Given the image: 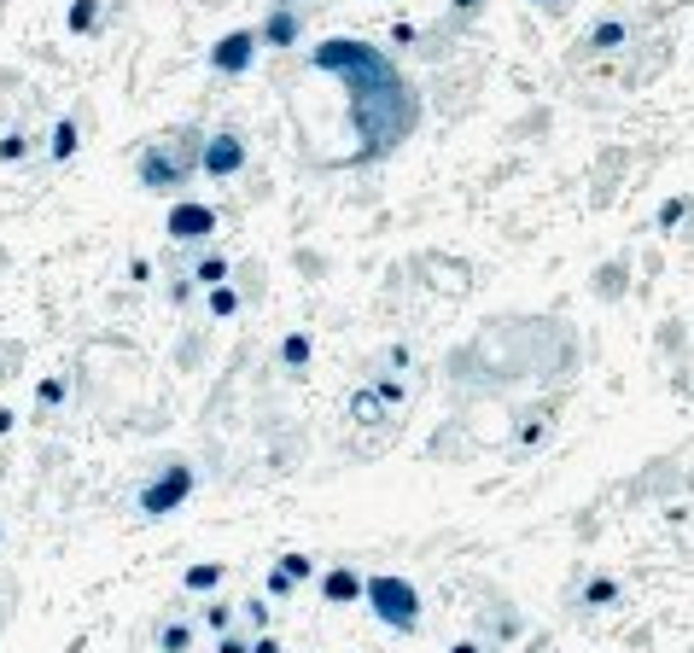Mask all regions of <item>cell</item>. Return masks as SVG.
Returning a JSON list of instances; mask_svg holds the SVG:
<instances>
[{
    "label": "cell",
    "mask_w": 694,
    "mask_h": 653,
    "mask_svg": "<svg viewBox=\"0 0 694 653\" xmlns=\"http://www.w3.org/2000/svg\"><path fill=\"white\" fill-rule=\"evenodd\" d=\"M222 222H216V210L210 205H170V240H187V245H199V240H210Z\"/></svg>",
    "instance_id": "obj_6"
},
{
    "label": "cell",
    "mask_w": 694,
    "mask_h": 653,
    "mask_svg": "<svg viewBox=\"0 0 694 653\" xmlns=\"http://www.w3.org/2000/svg\"><path fill=\"white\" fill-rule=\"evenodd\" d=\"M222 578H228V566H222V560H199V566H187V589H193V595L222 589Z\"/></svg>",
    "instance_id": "obj_11"
},
{
    "label": "cell",
    "mask_w": 694,
    "mask_h": 653,
    "mask_svg": "<svg viewBox=\"0 0 694 653\" xmlns=\"http://www.w3.org/2000/svg\"><path fill=\"white\" fill-rule=\"evenodd\" d=\"M199 170L205 175H240L245 170V140L240 135H210L205 146H199Z\"/></svg>",
    "instance_id": "obj_5"
},
{
    "label": "cell",
    "mask_w": 694,
    "mask_h": 653,
    "mask_svg": "<svg viewBox=\"0 0 694 653\" xmlns=\"http://www.w3.org/2000/svg\"><path fill=\"white\" fill-rule=\"evenodd\" d=\"M362 601H368V613L385 624V630H415L420 624V589L409 578H397V572H374V578H362Z\"/></svg>",
    "instance_id": "obj_2"
},
{
    "label": "cell",
    "mask_w": 694,
    "mask_h": 653,
    "mask_svg": "<svg viewBox=\"0 0 694 653\" xmlns=\"http://www.w3.org/2000/svg\"><path fill=\"white\" fill-rule=\"evenodd\" d=\"M228 275H234V269H228V257H222V251L199 257V269H193V280H199V286H210V292H216V286H228Z\"/></svg>",
    "instance_id": "obj_13"
},
{
    "label": "cell",
    "mask_w": 694,
    "mask_h": 653,
    "mask_svg": "<svg viewBox=\"0 0 694 653\" xmlns=\"http://www.w3.org/2000/svg\"><path fill=\"white\" fill-rule=\"evenodd\" d=\"M310 59H315V70H333V76L350 82V123H356V135H362V158H380L397 140L415 135L420 100L380 47L339 35V41H321Z\"/></svg>",
    "instance_id": "obj_1"
},
{
    "label": "cell",
    "mask_w": 694,
    "mask_h": 653,
    "mask_svg": "<svg viewBox=\"0 0 694 653\" xmlns=\"http://www.w3.org/2000/svg\"><path fill=\"white\" fill-rule=\"evenodd\" d=\"M251 653H280V642L269 636V630H263V636H251Z\"/></svg>",
    "instance_id": "obj_28"
},
{
    "label": "cell",
    "mask_w": 694,
    "mask_h": 653,
    "mask_svg": "<svg viewBox=\"0 0 694 653\" xmlns=\"http://www.w3.org/2000/svg\"><path fill=\"white\" fill-rule=\"evenodd\" d=\"M76 152V123H59L53 129V158H70Z\"/></svg>",
    "instance_id": "obj_21"
},
{
    "label": "cell",
    "mask_w": 694,
    "mask_h": 653,
    "mask_svg": "<svg viewBox=\"0 0 694 653\" xmlns=\"http://www.w3.org/2000/svg\"><path fill=\"white\" fill-rule=\"evenodd\" d=\"M310 356H315L310 333H286V339H280V362H286L292 374H304V368H310Z\"/></svg>",
    "instance_id": "obj_12"
},
{
    "label": "cell",
    "mask_w": 694,
    "mask_h": 653,
    "mask_svg": "<svg viewBox=\"0 0 694 653\" xmlns=\"http://www.w3.org/2000/svg\"><path fill=\"white\" fill-rule=\"evenodd\" d=\"M199 619H205V630H210V636H228V630H234V607H222V601H210V607L199 613Z\"/></svg>",
    "instance_id": "obj_16"
},
{
    "label": "cell",
    "mask_w": 694,
    "mask_h": 653,
    "mask_svg": "<svg viewBox=\"0 0 694 653\" xmlns=\"http://www.w3.org/2000/svg\"><path fill=\"white\" fill-rule=\"evenodd\" d=\"M216 653H251V636L228 630V636H216Z\"/></svg>",
    "instance_id": "obj_24"
},
{
    "label": "cell",
    "mask_w": 694,
    "mask_h": 653,
    "mask_svg": "<svg viewBox=\"0 0 694 653\" xmlns=\"http://www.w3.org/2000/svg\"><path fill=\"white\" fill-rule=\"evenodd\" d=\"M298 6H304V0H280L275 12H269V24L257 30V41H263V47H292V41L304 35V12H298Z\"/></svg>",
    "instance_id": "obj_7"
},
{
    "label": "cell",
    "mask_w": 694,
    "mask_h": 653,
    "mask_svg": "<svg viewBox=\"0 0 694 653\" xmlns=\"http://www.w3.org/2000/svg\"><path fill=\"white\" fill-rule=\"evenodd\" d=\"M520 438H525V444H537V438H549V420H543V414H531V420L520 426Z\"/></svg>",
    "instance_id": "obj_26"
},
{
    "label": "cell",
    "mask_w": 694,
    "mask_h": 653,
    "mask_svg": "<svg viewBox=\"0 0 694 653\" xmlns=\"http://www.w3.org/2000/svg\"><path fill=\"white\" fill-rule=\"evenodd\" d=\"M321 601H327V607H350V601H362V572H356V566H333V572L321 578Z\"/></svg>",
    "instance_id": "obj_9"
},
{
    "label": "cell",
    "mask_w": 694,
    "mask_h": 653,
    "mask_svg": "<svg viewBox=\"0 0 694 653\" xmlns=\"http://www.w3.org/2000/svg\"><path fill=\"white\" fill-rule=\"evenodd\" d=\"M455 12H479V0H455Z\"/></svg>",
    "instance_id": "obj_30"
},
{
    "label": "cell",
    "mask_w": 694,
    "mask_h": 653,
    "mask_svg": "<svg viewBox=\"0 0 694 653\" xmlns=\"http://www.w3.org/2000/svg\"><path fill=\"white\" fill-rule=\"evenodd\" d=\"M683 216H689V199H665L660 205V228H677Z\"/></svg>",
    "instance_id": "obj_22"
},
{
    "label": "cell",
    "mask_w": 694,
    "mask_h": 653,
    "mask_svg": "<svg viewBox=\"0 0 694 653\" xmlns=\"http://www.w3.org/2000/svg\"><path fill=\"white\" fill-rule=\"evenodd\" d=\"M187 496H193V467H187V461H170L158 479L140 490V514H146V519H164V514H175Z\"/></svg>",
    "instance_id": "obj_4"
},
{
    "label": "cell",
    "mask_w": 694,
    "mask_h": 653,
    "mask_svg": "<svg viewBox=\"0 0 694 653\" xmlns=\"http://www.w3.org/2000/svg\"><path fill=\"white\" fill-rule=\"evenodd\" d=\"M619 595H625V584H619V578H607V572H601V578H590V584H584V607H613V601H619Z\"/></svg>",
    "instance_id": "obj_14"
},
{
    "label": "cell",
    "mask_w": 694,
    "mask_h": 653,
    "mask_svg": "<svg viewBox=\"0 0 694 653\" xmlns=\"http://www.w3.org/2000/svg\"><path fill=\"white\" fill-rule=\"evenodd\" d=\"M70 30H94V0H76V12H70Z\"/></svg>",
    "instance_id": "obj_25"
},
{
    "label": "cell",
    "mask_w": 694,
    "mask_h": 653,
    "mask_svg": "<svg viewBox=\"0 0 694 653\" xmlns=\"http://www.w3.org/2000/svg\"><path fill=\"white\" fill-rule=\"evenodd\" d=\"M292 589H298V584H292L286 572H269V595H292Z\"/></svg>",
    "instance_id": "obj_27"
},
{
    "label": "cell",
    "mask_w": 694,
    "mask_h": 653,
    "mask_svg": "<svg viewBox=\"0 0 694 653\" xmlns=\"http://www.w3.org/2000/svg\"><path fill=\"white\" fill-rule=\"evenodd\" d=\"M158 648H164V653H193V624L170 619L164 630H158Z\"/></svg>",
    "instance_id": "obj_15"
},
{
    "label": "cell",
    "mask_w": 694,
    "mask_h": 653,
    "mask_svg": "<svg viewBox=\"0 0 694 653\" xmlns=\"http://www.w3.org/2000/svg\"><path fill=\"white\" fill-rule=\"evenodd\" d=\"M537 6H566V0H537Z\"/></svg>",
    "instance_id": "obj_31"
},
{
    "label": "cell",
    "mask_w": 694,
    "mask_h": 653,
    "mask_svg": "<svg viewBox=\"0 0 694 653\" xmlns=\"http://www.w3.org/2000/svg\"><path fill=\"white\" fill-rule=\"evenodd\" d=\"M193 170H199V146H193V140L187 135L158 140V146L140 158V187H146V193H170V187H181Z\"/></svg>",
    "instance_id": "obj_3"
},
{
    "label": "cell",
    "mask_w": 694,
    "mask_h": 653,
    "mask_svg": "<svg viewBox=\"0 0 694 653\" xmlns=\"http://www.w3.org/2000/svg\"><path fill=\"white\" fill-rule=\"evenodd\" d=\"M374 397H380V409H385V414H391V409H403V379H391V374H385L380 385H374Z\"/></svg>",
    "instance_id": "obj_18"
},
{
    "label": "cell",
    "mask_w": 694,
    "mask_h": 653,
    "mask_svg": "<svg viewBox=\"0 0 694 653\" xmlns=\"http://www.w3.org/2000/svg\"><path fill=\"white\" fill-rule=\"evenodd\" d=\"M269 619H275V613H269V607H263V601H245V624H251V630H257V636H263V630H269Z\"/></svg>",
    "instance_id": "obj_23"
},
{
    "label": "cell",
    "mask_w": 694,
    "mask_h": 653,
    "mask_svg": "<svg viewBox=\"0 0 694 653\" xmlns=\"http://www.w3.org/2000/svg\"><path fill=\"white\" fill-rule=\"evenodd\" d=\"M275 572H286L292 584H304V578H315V560H310V554H280Z\"/></svg>",
    "instance_id": "obj_17"
},
{
    "label": "cell",
    "mask_w": 694,
    "mask_h": 653,
    "mask_svg": "<svg viewBox=\"0 0 694 653\" xmlns=\"http://www.w3.org/2000/svg\"><path fill=\"white\" fill-rule=\"evenodd\" d=\"M450 653H485V648H479V642H455Z\"/></svg>",
    "instance_id": "obj_29"
},
{
    "label": "cell",
    "mask_w": 694,
    "mask_h": 653,
    "mask_svg": "<svg viewBox=\"0 0 694 653\" xmlns=\"http://www.w3.org/2000/svg\"><path fill=\"white\" fill-rule=\"evenodd\" d=\"M625 41H630V24H625V18H607V24H595V30L584 35V47H590V53H619Z\"/></svg>",
    "instance_id": "obj_10"
},
{
    "label": "cell",
    "mask_w": 694,
    "mask_h": 653,
    "mask_svg": "<svg viewBox=\"0 0 694 653\" xmlns=\"http://www.w3.org/2000/svg\"><path fill=\"white\" fill-rule=\"evenodd\" d=\"M240 310V292H234V286H216V292H210V315H234Z\"/></svg>",
    "instance_id": "obj_19"
},
{
    "label": "cell",
    "mask_w": 694,
    "mask_h": 653,
    "mask_svg": "<svg viewBox=\"0 0 694 653\" xmlns=\"http://www.w3.org/2000/svg\"><path fill=\"white\" fill-rule=\"evenodd\" d=\"M257 59V30H234V35H222L216 41V53H210V65L216 70H228V76H240L245 65Z\"/></svg>",
    "instance_id": "obj_8"
},
{
    "label": "cell",
    "mask_w": 694,
    "mask_h": 653,
    "mask_svg": "<svg viewBox=\"0 0 694 653\" xmlns=\"http://www.w3.org/2000/svg\"><path fill=\"white\" fill-rule=\"evenodd\" d=\"M350 414H362V420H380V397H374V391H356V397H350Z\"/></svg>",
    "instance_id": "obj_20"
}]
</instances>
